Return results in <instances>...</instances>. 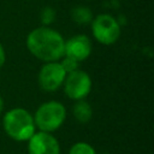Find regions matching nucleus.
Instances as JSON below:
<instances>
[{"label": "nucleus", "instance_id": "1", "mask_svg": "<svg viewBox=\"0 0 154 154\" xmlns=\"http://www.w3.org/2000/svg\"><path fill=\"white\" fill-rule=\"evenodd\" d=\"M29 52L42 61H58L64 57L65 40L57 30L49 26H40L26 36Z\"/></svg>", "mask_w": 154, "mask_h": 154}, {"label": "nucleus", "instance_id": "2", "mask_svg": "<svg viewBox=\"0 0 154 154\" xmlns=\"http://www.w3.org/2000/svg\"><path fill=\"white\" fill-rule=\"evenodd\" d=\"M2 126L7 136L14 141H28L35 134L34 117L22 107H16L7 111L2 119Z\"/></svg>", "mask_w": 154, "mask_h": 154}, {"label": "nucleus", "instance_id": "3", "mask_svg": "<svg viewBox=\"0 0 154 154\" xmlns=\"http://www.w3.org/2000/svg\"><path fill=\"white\" fill-rule=\"evenodd\" d=\"M66 118V108L61 102L47 101L42 103L35 112L34 122L40 131L54 132L57 131Z\"/></svg>", "mask_w": 154, "mask_h": 154}, {"label": "nucleus", "instance_id": "4", "mask_svg": "<svg viewBox=\"0 0 154 154\" xmlns=\"http://www.w3.org/2000/svg\"><path fill=\"white\" fill-rule=\"evenodd\" d=\"M93 36L102 45H112L120 36V24L111 14L101 13L91 20Z\"/></svg>", "mask_w": 154, "mask_h": 154}, {"label": "nucleus", "instance_id": "5", "mask_svg": "<svg viewBox=\"0 0 154 154\" xmlns=\"http://www.w3.org/2000/svg\"><path fill=\"white\" fill-rule=\"evenodd\" d=\"M64 93L71 100L85 99L91 90V78L83 70H75L66 73L64 79Z\"/></svg>", "mask_w": 154, "mask_h": 154}, {"label": "nucleus", "instance_id": "6", "mask_svg": "<svg viewBox=\"0 0 154 154\" xmlns=\"http://www.w3.org/2000/svg\"><path fill=\"white\" fill-rule=\"evenodd\" d=\"M66 71L58 61L46 63L38 72V85L45 91H55L63 85Z\"/></svg>", "mask_w": 154, "mask_h": 154}, {"label": "nucleus", "instance_id": "7", "mask_svg": "<svg viewBox=\"0 0 154 154\" xmlns=\"http://www.w3.org/2000/svg\"><path fill=\"white\" fill-rule=\"evenodd\" d=\"M28 154H60V144L51 132L38 131L28 140Z\"/></svg>", "mask_w": 154, "mask_h": 154}, {"label": "nucleus", "instance_id": "8", "mask_svg": "<svg viewBox=\"0 0 154 154\" xmlns=\"http://www.w3.org/2000/svg\"><path fill=\"white\" fill-rule=\"evenodd\" d=\"M91 41L87 35H75L65 41L64 55L75 59L76 61L85 60L91 53Z\"/></svg>", "mask_w": 154, "mask_h": 154}, {"label": "nucleus", "instance_id": "9", "mask_svg": "<svg viewBox=\"0 0 154 154\" xmlns=\"http://www.w3.org/2000/svg\"><path fill=\"white\" fill-rule=\"evenodd\" d=\"M72 113L75 119L81 123V124H85L88 122H90L91 117H93V108L90 106L89 102H87L84 99L82 100H77L72 107Z\"/></svg>", "mask_w": 154, "mask_h": 154}, {"label": "nucleus", "instance_id": "10", "mask_svg": "<svg viewBox=\"0 0 154 154\" xmlns=\"http://www.w3.org/2000/svg\"><path fill=\"white\" fill-rule=\"evenodd\" d=\"M70 14H71L72 20L79 25H87V24L91 23L93 18H94L91 10L87 6H75L71 10Z\"/></svg>", "mask_w": 154, "mask_h": 154}, {"label": "nucleus", "instance_id": "11", "mask_svg": "<svg viewBox=\"0 0 154 154\" xmlns=\"http://www.w3.org/2000/svg\"><path fill=\"white\" fill-rule=\"evenodd\" d=\"M55 10L52 6H45L40 12V20L43 26H48L55 20Z\"/></svg>", "mask_w": 154, "mask_h": 154}, {"label": "nucleus", "instance_id": "12", "mask_svg": "<svg viewBox=\"0 0 154 154\" xmlns=\"http://www.w3.org/2000/svg\"><path fill=\"white\" fill-rule=\"evenodd\" d=\"M69 154H96V153H95V149L89 143L77 142L70 148Z\"/></svg>", "mask_w": 154, "mask_h": 154}, {"label": "nucleus", "instance_id": "13", "mask_svg": "<svg viewBox=\"0 0 154 154\" xmlns=\"http://www.w3.org/2000/svg\"><path fill=\"white\" fill-rule=\"evenodd\" d=\"M61 66H63V69L66 71V73H69V72H71V71H75V70H77L78 69V61H76L75 59H72V58H69V57H65L64 55V59L61 60Z\"/></svg>", "mask_w": 154, "mask_h": 154}, {"label": "nucleus", "instance_id": "14", "mask_svg": "<svg viewBox=\"0 0 154 154\" xmlns=\"http://www.w3.org/2000/svg\"><path fill=\"white\" fill-rule=\"evenodd\" d=\"M5 60H6V54H5V49L2 47V45L0 43V69L2 67V65L5 64Z\"/></svg>", "mask_w": 154, "mask_h": 154}, {"label": "nucleus", "instance_id": "15", "mask_svg": "<svg viewBox=\"0 0 154 154\" xmlns=\"http://www.w3.org/2000/svg\"><path fill=\"white\" fill-rule=\"evenodd\" d=\"M2 111H4V100H2V97L0 96V114L2 113Z\"/></svg>", "mask_w": 154, "mask_h": 154}]
</instances>
